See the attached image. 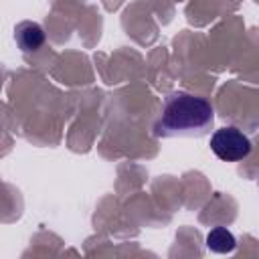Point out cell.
Listing matches in <instances>:
<instances>
[{"label": "cell", "instance_id": "cell-1", "mask_svg": "<svg viewBox=\"0 0 259 259\" xmlns=\"http://www.w3.org/2000/svg\"><path fill=\"white\" fill-rule=\"evenodd\" d=\"M214 107L206 97L174 91L164 103L154 123L156 138H202L212 130Z\"/></svg>", "mask_w": 259, "mask_h": 259}, {"label": "cell", "instance_id": "cell-2", "mask_svg": "<svg viewBox=\"0 0 259 259\" xmlns=\"http://www.w3.org/2000/svg\"><path fill=\"white\" fill-rule=\"evenodd\" d=\"M251 140L233 125L219 127L210 136V150L223 162H239L251 154Z\"/></svg>", "mask_w": 259, "mask_h": 259}, {"label": "cell", "instance_id": "cell-3", "mask_svg": "<svg viewBox=\"0 0 259 259\" xmlns=\"http://www.w3.org/2000/svg\"><path fill=\"white\" fill-rule=\"evenodd\" d=\"M14 40H16V45L24 53L36 51L45 42V30H42L40 24L30 22V20H24V22L16 24V28H14Z\"/></svg>", "mask_w": 259, "mask_h": 259}, {"label": "cell", "instance_id": "cell-4", "mask_svg": "<svg viewBox=\"0 0 259 259\" xmlns=\"http://www.w3.org/2000/svg\"><path fill=\"white\" fill-rule=\"evenodd\" d=\"M206 247L212 253H233L237 247L235 235L225 227H214L206 235Z\"/></svg>", "mask_w": 259, "mask_h": 259}]
</instances>
